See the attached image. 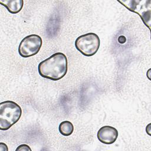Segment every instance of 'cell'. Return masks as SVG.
<instances>
[{"mask_svg":"<svg viewBox=\"0 0 151 151\" xmlns=\"http://www.w3.org/2000/svg\"><path fill=\"white\" fill-rule=\"evenodd\" d=\"M21 107L15 102L6 100L0 103V130H7L20 119Z\"/></svg>","mask_w":151,"mask_h":151,"instance_id":"7a4b0ae2","label":"cell"},{"mask_svg":"<svg viewBox=\"0 0 151 151\" xmlns=\"http://www.w3.org/2000/svg\"><path fill=\"white\" fill-rule=\"evenodd\" d=\"M0 3L12 14L20 12L24 5L22 0H0Z\"/></svg>","mask_w":151,"mask_h":151,"instance_id":"52a82bcc","label":"cell"},{"mask_svg":"<svg viewBox=\"0 0 151 151\" xmlns=\"http://www.w3.org/2000/svg\"><path fill=\"white\" fill-rule=\"evenodd\" d=\"M67 65L65 55L58 52L40 62L38 66V71L42 77L57 81L65 76L67 72Z\"/></svg>","mask_w":151,"mask_h":151,"instance_id":"6da1fadb","label":"cell"},{"mask_svg":"<svg viewBox=\"0 0 151 151\" xmlns=\"http://www.w3.org/2000/svg\"><path fill=\"white\" fill-rule=\"evenodd\" d=\"M58 130L62 135L64 136H68L73 133L74 130V126L71 122L66 120L62 122L60 124Z\"/></svg>","mask_w":151,"mask_h":151,"instance_id":"ba28073f","label":"cell"},{"mask_svg":"<svg viewBox=\"0 0 151 151\" xmlns=\"http://www.w3.org/2000/svg\"><path fill=\"white\" fill-rule=\"evenodd\" d=\"M97 136L100 142L110 145L116 142L118 137V131L112 126H104L99 130Z\"/></svg>","mask_w":151,"mask_h":151,"instance_id":"8992f818","label":"cell"},{"mask_svg":"<svg viewBox=\"0 0 151 151\" xmlns=\"http://www.w3.org/2000/svg\"><path fill=\"white\" fill-rule=\"evenodd\" d=\"M18 150H21V151H31V149L29 147V146L25 144H22L19 145L17 149H16V151Z\"/></svg>","mask_w":151,"mask_h":151,"instance_id":"9c48e42d","label":"cell"},{"mask_svg":"<svg viewBox=\"0 0 151 151\" xmlns=\"http://www.w3.org/2000/svg\"><path fill=\"white\" fill-rule=\"evenodd\" d=\"M100 45L99 36L93 32L81 35L75 41L76 49L86 57L94 55L98 51Z\"/></svg>","mask_w":151,"mask_h":151,"instance_id":"3957f363","label":"cell"},{"mask_svg":"<svg viewBox=\"0 0 151 151\" xmlns=\"http://www.w3.org/2000/svg\"><path fill=\"white\" fill-rule=\"evenodd\" d=\"M42 40L37 34H31L24 38L18 47L19 54L23 58H28L36 55L41 49Z\"/></svg>","mask_w":151,"mask_h":151,"instance_id":"277c9868","label":"cell"},{"mask_svg":"<svg viewBox=\"0 0 151 151\" xmlns=\"http://www.w3.org/2000/svg\"><path fill=\"white\" fill-rule=\"evenodd\" d=\"M129 11L138 14L148 28L150 24V4L146 5V1H118Z\"/></svg>","mask_w":151,"mask_h":151,"instance_id":"5b68a950","label":"cell"},{"mask_svg":"<svg viewBox=\"0 0 151 151\" xmlns=\"http://www.w3.org/2000/svg\"><path fill=\"white\" fill-rule=\"evenodd\" d=\"M8 149L6 144L1 142L0 143V151H8Z\"/></svg>","mask_w":151,"mask_h":151,"instance_id":"30bf717a","label":"cell"}]
</instances>
